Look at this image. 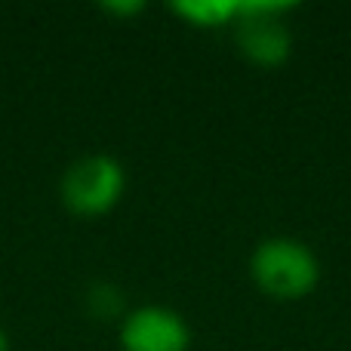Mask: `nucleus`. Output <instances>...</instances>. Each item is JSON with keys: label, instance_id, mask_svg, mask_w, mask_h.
Here are the masks:
<instances>
[{"label": "nucleus", "instance_id": "2", "mask_svg": "<svg viewBox=\"0 0 351 351\" xmlns=\"http://www.w3.org/2000/svg\"><path fill=\"white\" fill-rule=\"evenodd\" d=\"M127 191V170L111 154H84L71 160L59 179V197L68 213L96 219L111 213Z\"/></svg>", "mask_w": 351, "mask_h": 351}, {"label": "nucleus", "instance_id": "4", "mask_svg": "<svg viewBox=\"0 0 351 351\" xmlns=\"http://www.w3.org/2000/svg\"><path fill=\"white\" fill-rule=\"evenodd\" d=\"M121 351H188L191 327L170 305H136L123 311L117 327Z\"/></svg>", "mask_w": 351, "mask_h": 351}, {"label": "nucleus", "instance_id": "1", "mask_svg": "<svg viewBox=\"0 0 351 351\" xmlns=\"http://www.w3.org/2000/svg\"><path fill=\"white\" fill-rule=\"evenodd\" d=\"M250 278L256 290L278 302H299L321 284V259L299 237H265L250 253Z\"/></svg>", "mask_w": 351, "mask_h": 351}, {"label": "nucleus", "instance_id": "3", "mask_svg": "<svg viewBox=\"0 0 351 351\" xmlns=\"http://www.w3.org/2000/svg\"><path fill=\"white\" fill-rule=\"evenodd\" d=\"M296 10V3L280 0H241L234 31V47L250 65L256 68H278L290 59L293 34L287 16Z\"/></svg>", "mask_w": 351, "mask_h": 351}, {"label": "nucleus", "instance_id": "7", "mask_svg": "<svg viewBox=\"0 0 351 351\" xmlns=\"http://www.w3.org/2000/svg\"><path fill=\"white\" fill-rule=\"evenodd\" d=\"M102 10L105 12H111V16H136V12H142L145 10V3L142 0H108V3H102Z\"/></svg>", "mask_w": 351, "mask_h": 351}, {"label": "nucleus", "instance_id": "5", "mask_svg": "<svg viewBox=\"0 0 351 351\" xmlns=\"http://www.w3.org/2000/svg\"><path fill=\"white\" fill-rule=\"evenodd\" d=\"M170 10L191 28L219 31V28H231L237 22L241 0H182V3H173Z\"/></svg>", "mask_w": 351, "mask_h": 351}, {"label": "nucleus", "instance_id": "8", "mask_svg": "<svg viewBox=\"0 0 351 351\" xmlns=\"http://www.w3.org/2000/svg\"><path fill=\"white\" fill-rule=\"evenodd\" d=\"M0 351H10V339H6L3 330H0Z\"/></svg>", "mask_w": 351, "mask_h": 351}, {"label": "nucleus", "instance_id": "6", "mask_svg": "<svg viewBox=\"0 0 351 351\" xmlns=\"http://www.w3.org/2000/svg\"><path fill=\"white\" fill-rule=\"evenodd\" d=\"M90 305H93V311H96L99 317H108V315H117V311H121L123 299H121V293H117L114 287L96 284L93 287V293H90Z\"/></svg>", "mask_w": 351, "mask_h": 351}]
</instances>
